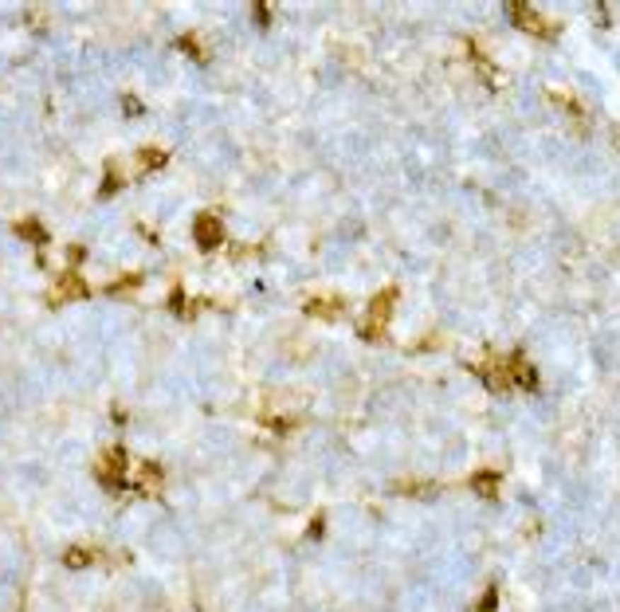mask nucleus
<instances>
[{"mask_svg":"<svg viewBox=\"0 0 620 612\" xmlns=\"http://www.w3.org/2000/svg\"><path fill=\"white\" fill-rule=\"evenodd\" d=\"M389 314H393V291H385V294H377L373 299V306H369V318H365V334H385V322H389Z\"/></svg>","mask_w":620,"mask_h":612,"instance_id":"f257e3e1","label":"nucleus"},{"mask_svg":"<svg viewBox=\"0 0 620 612\" xmlns=\"http://www.w3.org/2000/svg\"><path fill=\"white\" fill-rule=\"evenodd\" d=\"M507 12H515V24L526 28V32H538V35H550V32H553V28L546 24V20L538 16L534 8H526V4H507Z\"/></svg>","mask_w":620,"mask_h":612,"instance_id":"f03ea898","label":"nucleus"},{"mask_svg":"<svg viewBox=\"0 0 620 612\" xmlns=\"http://www.w3.org/2000/svg\"><path fill=\"white\" fill-rule=\"evenodd\" d=\"M220 232H224V228H220V220H216L212 212L197 216V243L200 248H216V243H220Z\"/></svg>","mask_w":620,"mask_h":612,"instance_id":"7ed1b4c3","label":"nucleus"},{"mask_svg":"<svg viewBox=\"0 0 620 612\" xmlns=\"http://www.w3.org/2000/svg\"><path fill=\"white\" fill-rule=\"evenodd\" d=\"M122 467H126V451H106L103 463H98V475L106 483H122Z\"/></svg>","mask_w":620,"mask_h":612,"instance_id":"20e7f679","label":"nucleus"},{"mask_svg":"<svg viewBox=\"0 0 620 612\" xmlns=\"http://www.w3.org/2000/svg\"><path fill=\"white\" fill-rule=\"evenodd\" d=\"M306 311H310V314H322V318H334V314H342V311H345V306L334 299V302H310Z\"/></svg>","mask_w":620,"mask_h":612,"instance_id":"39448f33","label":"nucleus"},{"mask_svg":"<svg viewBox=\"0 0 620 612\" xmlns=\"http://www.w3.org/2000/svg\"><path fill=\"white\" fill-rule=\"evenodd\" d=\"M475 487H479V495H495L499 479H495V475H479V479H475Z\"/></svg>","mask_w":620,"mask_h":612,"instance_id":"423d86ee","label":"nucleus"},{"mask_svg":"<svg viewBox=\"0 0 620 612\" xmlns=\"http://www.w3.org/2000/svg\"><path fill=\"white\" fill-rule=\"evenodd\" d=\"M86 561H95V553H67V565H86Z\"/></svg>","mask_w":620,"mask_h":612,"instance_id":"0eeeda50","label":"nucleus"}]
</instances>
